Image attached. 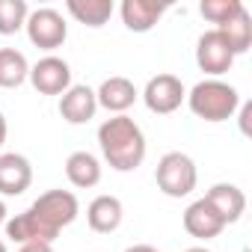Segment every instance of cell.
<instances>
[{"label":"cell","mask_w":252,"mask_h":252,"mask_svg":"<svg viewBox=\"0 0 252 252\" xmlns=\"http://www.w3.org/2000/svg\"><path fill=\"white\" fill-rule=\"evenodd\" d=\"M80 214V202L71 190H48L42 193L24 214L6 220V237L15 243H54L65 225H71Z\"/></svg>","instance_id":"1"},{"label":"cell","mask_w":252,"mask_h":252,"mask_svg":"<svg viewBox=\"0 0 252 252\" xmlns=\"http://www.w3.org/2000/svg\"><path fill=\"white\" fill-rule=\"evenodd\" d=\"M98 146L110 169L134 172L146 160V134L131 116H110L98 128Z\"/></svg>","instance_id":"2"},{"label":"cell","mask_w":252,"mask_h":252,"mask_svg":"<svg viewBox=\"0 0 252 252\" xmlns=\"http://www.w3.org/2000/svg\"><path fill=\"white\" fill-rule=\"evenodd\" d=\"M187 104L205 122H228L240 107V95L231 83L220 77H208V80H199L187 92Z\"/></svg>","instance_id":"3"},{"label":"cell","mask_w":252,"mask_h":252,"mask_svg":"<svg viewBox=\"0 0 252 252\" xmlns=\"http://www.w3.org/2000/svg\"><path fill=\"white\" fill-rule=\"evenodd\" d=\"M155 181L160 187L163 196L169 199H184L196 190L199 184V169L193 163L190 155L184 152H166L160 160H158V169H155Z\"/></svg>","instance_id":"4"},{"label":"cell","mask_w":252,"mask_h":252,"mask_svg":"<svg viewBox=\"0 0 252 252\" xmlns=\"http://www.w3.org/2000/svg\"><path fill=\"white\" fill-rule=\"evenodd\" d=\"M24 27H27L30 42H33L36 48H42V51H57V48H63V42L68 39V24H65V18H63L57 9H51V6H42V9L30 12Z\"/></svg>","instance_id":"5"},{"label":"cell","mask_w":252,"mask_h":252,"mask_svg":"<svg viewBox=\"0 0 252 252\" xmlns=\"http://www.w3.org/2000/svg\"><path fill=\"white\" fill-rule=\"evenodd\" d=\"M196 65L211 77H220L234 65V51H231V45L225 42V36L220 30H208V33L199 36V42H196Z\"/></svg>","instance_id":"6"},{"label":"cell","mask_w":252,"mask_h":252,"mask_svg":"<svg viewBox=\"0 0 252 252\" xmlns=\"http://www.w3.org/2000/svg\"><path fill=\"white\" fill-rule=\"evenodd\" d=\"M184 98H187V89H184L181 77H175V74H158V77H152V80L146 83V89H143L146 107H149L152 113H158V116L175 113Z\"/></svg>","instance_id":"7"},{"label":"cell","mask_w":252,"mask_h":252,"mask_svg":"<svg viewBox=\"0 0 252 252\" xmlns=\"http://www.w3.org/2000/svg\"><path fill=\"white\" fill-rule=\"evenodd\" d=\"M30 83L39 95H63L71 86V68L60 57H42L30 65Z\"/></svg>","instance_id":"8"},{"label":"cell","mask_w":252,"mask_h":252,"mask_svg":"<svg viewBox=\"0 0 252 252\" xmlns=\"http://www.w3.org/2000/svg\"><path fill=\"white\" fill-rule=\"evenodd\" d=\"M33 184V166L24 155H0V196H21Z\"/></svg>","instance_id":"9"},{"label":"cell","mask_w":252,"mask_h":252,"mask_svg":"<svg viewBox=\"0 0 252 252\" xmlns=\"http://www.w3.org/2000/svg\"><path fill=\"white\" fill-rule=\"evenodd\" d=\"M184 228H187L190 237L211 240V237H220V234H222L225 222H222V217L208 205V199L202 196V199H196L193 205H187V211H184Z\"/></svg>","instance_id":"10"},{"label":"cell","mask_w":252,"mask_h":252,"mask_svg":"<svg viewBox=\"0 0 252 252\" xmlns=\"http://www.w3.org/2000/svg\"><path fill=\"white\" fill-rule=\"evenodd\" d=\"M98 110V98H95V89H89L86 83L80 86H68L60 98V116L68 122V125H86Z\"/></svg>","instance_id":"11"},{"label":"cell","mask_w":252,"mask_h":252,"mask_svg":"<svg viewBox=\"0 0 252 252\" xmlns=\"http://www.w3.org/2000/svg\"><path fill=\"white\" fill-rule=\"evenodd\" d=\"M166 9L169 6L158 3V0H122V6H119L122 21H125V27H128L131 33H149V30H155V24L163 18Z\"/></svg>","instance_id":"12"},{"label":"cell","mask_w":252,"mask_h":252,"mask_svg":"<svg viewBox=\"0 0 252 252\" xmlns=\"http://www.w3.org/2000/svg\"><path fill=\"white\" fill-rule=\"evenodd\" d=\"M95 98H98V107H104V110L122 116L128 107H134V101L140 98V92H137V86H134L128 77H119V74H116V77H107V80L98 86Z\"/></svg>","instance_id":"13"},{"label":"cell","mask_w":252,"mask_h":252,"mask_svg":"<svg viewBox=\"0 0 252 252\" xmlns=\"http://www.w3.org/2000/svg\"><path fill=\"white\" fill-rule=\"evenodd\" d=\"M205 199H208V205L222 217L225 225L237 222V220L243 217V211H246V196H243V190H240L237 184H214V187L205 193Z\"/></svg>","instance_id":"14"},{"label":"cell","mask_w":252,"mask_h":252,"mask_svg":"<svg viewBox=\"0 0 252 252\" xmlns=\"http://www.w3.org/2000/svg\"><path fill=\"white\" fill-rule=\"evenodd\" d=\"M122 217H125V208H122V202L116 199V196H95L92 202H89V208H86V222H89V228L92 231H98V234H110V231H116L119 225H122Z\"/></svg>","instance_id":"15"},{"label":"cell","mask_w":252,"mask_h":252,"mask_svg":"<svg viewBox=\"0 0 252 252\" xmlns=\"http://www.w3.org/2000/svg\"><path fill=\"white\" fill-rule=\"evenodd\" d=\"M65 178L77 187V190H89L101 181V163L95 155L89 152H71L65 160Z\"/></svg>","instance_id":"16"},{"label":"cell","mask_w":252,"mask_h":252,"mask_svg":"<svg viewBox=\"0 0 252 252\" xmlns=\"http://www.w3.org/2000/svg\"><path fill=\"white\" fill-rule=\"evenodd\" d=\"M65 9H68V15L74 18V21H80L83 27H92V30H98V27H104L110 18H113V0H68L65 3Z\"/></svg>","instance_id":"17"},{"label":"cell","mask_w":252,"mask_h":252,"mask_svg":"<svg viewBox=\"0 0 252 252\" xmlns=\"http://www.w3.org/2000/svg\"><path fill=\"white\" fill-rule=\"evenodd\" d=\"M30 77V63L15 48H0V89H18Z\"/></svg>","instance_id":"18"},{"label":"cell","mask_w":252,"mask_h":252,"mask_svg":"<svg viewBox=\"0 0 252 252\" xmlns=\"http://www.w3.org/2000/svg\"><path fill=\"white\" fill-rule=\"evenodd\" d=\"M220 33H222L225 42L231 45L234 57H237V54H246L249 45H252V18H249V12L243 9V12H240L237 18H231L225 27H220Z\"/></svg>","instance_id":"19"},{"label":"cell","mask_w":252,"mask_h":252,"mask_svg":"<svg viewBox=\"0 0 252 252\" xmlns=\"http://www.w3.org/2000/svg\"><path fill=\"white\" fill-rule=\"evenodd\" d=\"M243 9H246V6L240 3V0H202V6H199L202 18L211 21V24H217L214 30L225 27V24H228L231 18H237Z\"/></svg>","instance_id":"20"},{"label":"cell","mask_w":252,"mask_h":252,"mask_svg":"<svg viewBox=\"0 0 252 252\" xmlns=\"http://www.w3.org/2000/svg\"><path fill=\"white\" fill-rule=\"evenodd\" d=\"M27 3L24 0H0V36H12L27 24Z\"/></svg>","instance_id":"21"},{"label":"cell","mask_w":252,"mask_h":252,"mask_svg":"<svg viewBox=\"0 0 252 252\" xmlns=\"http://www.w3.org/2000/svg\"><path fill=\"white\" fill-rule=\"evenodd\" d=\"M249 116H252V104L246 101V104L240 107V131H243V134H249Z\"/></svg>","instance_id":"22"},{"label":"cell","mask_w":252,"mask_h":252,"mask_svg":"<svg viewBox=\"0 0 252 252\" xmlns=\"http://www.w3.org/2000/svg\"><path fill=\"white\" fill-rule=\"evenodd\" d=\"M18 252H54L51 243H21Z\"/></svg>","instance_id":"23"},{"label":"cell","mask_w":252,"mask_h":252,"mask_svg":"<svg viewBox=\"0 0 252 252\" xmlns=\"http://www.w3.org/2000/svg\"><path fill=\"white\" fill-rule=\"evenodd\" d=\"M125 252H160V249H155V246H149V243H134V246H128Z\"/></svg>","instance_id":"24"},{"label":"cell","mask_w":252,"mask_h":252,"mask_svg":"<svg viewBox=\"0 0 252 252\" xmlns=\"http://www.w3.org/2000/svg\"><path fill=\"white\" fill-rule=\"evenodd\" d=\"M3 143H6V119L0 113V149H3Z\"/></svg>","instance_id":"25"},{"label":"cell","mask_w":252,"mask_h":252,"mask_svg":"<svg viewBox=\"0 0 252 252\" xmlns=\"http://www.w3.org/2000/svg\"><path fill=\"white\" fill-rule=\"evenodd\" d=\"M6 214H9V211H6V205H3V199H0V225H6V220H9Z\"/></svg>","instance_id":"26"},{"label":"cell","mask_w":252,"mask_h":252,"mask_svg":"<svg viewBox=\"0 0 252 252\" xmlns=\"http://www.w3.org/2000/svg\"><path fill=\"white\" fill-rule=\"evenodd\" d=\"M184 252H211V249H205V246H190V249H184Z\"/></svg>","instance_id":"27"},{"label":"cell","mask_w":252,"mask_h":252,"mask_svg":"<svg viewBox=\"0 0 252 252\" xmlns=\"http://www.w3.org/2000/svg\"><path fill=\"white\" fill-rule=\"evenodd\" d=\"M0 252H9V249H6V243H3V240H0Z\"/></svg>","instance_id":"28"}]
</instances>
